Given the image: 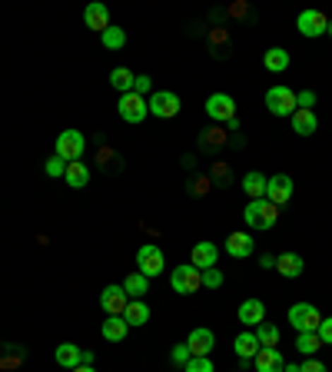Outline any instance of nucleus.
<instances>
[{"label": "nucleus", "mask_w": 332, "mask_h": 372, "mask_svg": "<svg viewBox=\"0 0 332 372\" xmlns=\"http://www.w3.org/2000/svg\"><path fill=\"white\" fill-rule=\"evenodd\" d=\"M170 359L177 362V366H186V362L193 359V352H189V346L183 342V346H173V356H170Z\"/></svg>", "instance_id": "37"}, {"label": "nucleus", "mask_w": 332, "mask_h": 372, "mask_svg": "<svg viewBox=\"0 0 332 372\" xmlns=\"http://www.w3.org/2000/svg\"><path fill=\"white\" fill-rule=\"evenodd\" d=\"M319 346H322L319 332H296V349L302 352V356H316Z\"/></svg>", "instance_id": "30"}, {"label": "nucleus", "mask_w": 332, "mask_h": 372, "mask_svg": "<svg viewBox=\"0 0 332 372\" xmlns=\"http://www.w3.org/2000/svg\"><path fill=\"white\" fill-rule=\"evenodd\" d=\"M120 117L126 123H143L146 117H150L146 97H140V93H123L120 97Z\"/></svg>", "instance_id": "9"}, {"label": "nucleus", "mask_w": 332, "mask_h": 372, "mask_svg": "<svg viewBox=\"0 0 332 372\" xmlns=\"http://www.w3.org/2000/svg\"><path fill=\"white\" fill-rule=\"evenodd\" d=\"M133 80H136V74L126 70V66H113L110 70V83H113V90H120V93H133Z\"/></svg>", "instance_id": "28"}, {"label": "nucleus", "mask_w": 332, "mask_h": 372, "mask_svg": "<svg viewBox=\"0 0 332 372\" xmlns=\"http://www.w3.org/2000/svg\"><path fill=\"white\" fill-rule=\"evenodd\" d=\"M44 170H47V176H54V180H57V176H64V173H66V163L60 160V156H50Z\"/></svg>", "instance_id": "35"}, {"label": "nucleus", "mask_w": 332, "mask_h": 372, "mask_svg": "<svg viewBox=\"0 0 332 372\" xmlns=\"http://www.w3.org/2000/svg\"><path fill=\"white\" fill-rule=\"evenodd\" d=\"M206 113H210L213 120L230 123L232 117H236V100H232L230 93H210V97H206Z\"/></svg>", "instance_id": "10"}, {"label": "nucleus", "mask_w": 332, "mask_h": 372, "mask_svg": "<svg viewBox=\"0 0 332 372\" xmlns=\"http://www.w3.org/2000/svg\"><path fill=\"white\" fill-rule=\"evenodd\" d=\"M146 107H150V113H153V117H160V120H170V117H177V113H179V97L173 93V90H153V93H150V100H146Z\"/></svg>", "instance_id": "6"}, {"label": "nucleus", "mask_w": 332, "mask_h": 372, "mask_svg": "<svg viewBox=\"0 0 332 372\" xmlns=\"http://www.w3.org/2000/svg\"><path fill=\"white\" fill-rule=\"evenodd\" d=\"M319 339H322V346H332V316H322V322H319Z\"/></svg>", "instance_id": "36"}, {"label": "nucleus", "mask_w": 332, "mask_h": 372, "mask_svg": "<svg viewBox=\"0 0 332 372\" xmlns=\"http://www.w3.org/2000/svg\"><path fill=\"white\" fill-rule=\"evenodd\" d=\"M289 322H292L296 332H316L322 322V313L312 303H292L289 306Z\"/></svg>", "instance_id": "4"}, {"label": "nucleus", "mask_w": 332, "mask_h": 372, "mask_svg": "<svg viewBox=\"0 0 332 372\" xmlns=\"http://www.w3.org/2000/svg\"><path fill=\"white\" fill-rule=\"evenodd\" d=\"M70 372H97V369H90V366H77V369H70Z\"/></svg>", "instance_id": "41"}, {"label": "nucleus", "mask_w": 332, "mask_h": 372, "mask_svg": "<svg viewBox=\"0 0 332 372\" xmlns=\"http://www.w3.org/2000/svg\"><path fill=\"white\" fill-rule=\"evenodd\" d=\"M199 279H203V286H206V289H220V286H223V273L216 269V266L203 269V273H199Z\"/></svg>", "instance_id": "34"}, {"label": "nucleus", "mask_w": 332, "mask_h": 372, "mask_svg": "<svg viewBox=\"0 0 332 372\" xmlns=\"http://www.w3.org/2000/svg\"><path fill=\"white\" fill-rule=\"evenodd\" d=\"M256 372H283L286 369V359H283V352L276 346H263V349L256 352Z\"/></svg>", "instance_id": "15"}, {"label": "nucleus", "mask_w": 332, "mask_h": 372, "mask_svg": "<svg viewBox=\"0 0 332 372\" xmlns=\"http://www.w3.org/2000/svg\"><path fill=\"white\" fill-rule=\"evenodd\" d=\"M239 322H243V326H259V322H266L263 299H243V303H239Z\"/></svg>", "instance_id": "18"}, {"label": "nucleus", "mask_w": 332, "mask_h": 372, "mask_svg": "<svg viewBox=\"0 0 332 372\" xmlns=\"http://www.w3.org/2000/svg\"><path fill=\"white\" fill-rule=\"evenodd\" d=\"M83 153H87V136L80 130H64L57 136V156H60V160L77 163V160H83Z\"/></svg>", "instance_id": "2"}, {"label": "nucleus", "mask_w": 332, "mask_h": 372, "mask_svg": "<svg viewBox=\"0 0 332 372\" xmlns=\"http://www.w3.org/2000/svg\"><path fill=\"white\" fill-rule=\"evenodd\" d=\"M253 236H249V233H230V236H226V252H230L232 260H246V256H249V252H253Z\"/></svg>", "instance_id": "17"}, {"label": "nucleus", "mask_w": 332, "mask_h": 372, "mask_svg": "<svg viewBox=\"0 0 332 372\" xmlns=\"http://www.w3.org/2000/svg\"><path fill=\"white\" fill-rule=\"evenodd\" d=\"M123 319H126V326H143L146 319H150V306H146L143 299H130L126 309H123Z\"/></svg>", "instance_id": "24"}, {"label": "nucleus", "mask_w": 332, "mask_h": 372, "mask_svg": "<svg viewBox=\"0 0 332 372\" xmlns=\"http://www.w3.org/2000/svg\"><path fill=\"white\" fill-rule=\"evenodd\" d=\"M243 219H246V226L249 230H273L276 226V219H279V207H273L269 199H249L243 209Z\"/></svg>", "instance_id": "1"}, {"label": "nucleus", "mask_w": 332, "mask_h": 372, "mask_svg": "<svg viewBox=\"0 0 332 372\" xmlns=\"http://www.w3.org/2000/svg\"><path fill=\"white\" fill-rule=\"evenodd\" d=\"M312 103H316V93H312V90H302V93L296 97V107L299 110H312Z\"/></svg>", "instance_id": "39"}, {"label": "nucleus", "mask_w": 332, "mask_h": 372, "mask_svg": "<svg viewBox=\"0 0 332 372\" xmlns=\"http://www.w3.org/2000/svg\"><path fill=\"white\" fill-rule=\"evenodd\" d=\"M100 40H103V47H107V50H120L123 44H126V33H123V27H107V30L100 33Z\"/></svg>", "instance_id": "31"}, {"label": "nucleus", "mask_w": 332, "mask_h": 372, "mask_svg": "<svg viewBox=\"0 0 332 372\" xmlns=\"http://www.w3.org/2000/svg\"><path fill=\"white\" fill-rule=\"evenodd\" d=\"M296 27H299V33L302 37H322L326 33V27H329V21H326V13L322 11H302L299 13V21H296Z\"/></svg>", "instance_id": "12"}, {"label": "nucleus", "mask_w": 332, "mask_h": 372, "mask_svg": "<svg viewBox=\"0 0 332 372\" xmlns=\"http://www.w3.org/2000/svg\"><path fill=\"white\" fill-rule=\"evenodd\" d=\"M283 372H299V366H286V369H283Z\"/></svg>", "instance_id": "42"}, {"label": "nucleus", "mask_w": 332, "mask_h": 372, "mask_svg": "<svg viewBox=\"0 0 332 372\" xmlns=\"http://www.w3.org/2000/svg\"><path fill=\"white\" fill-rule=\"evenodd\" d=\"M216 260H220V250H216V243H210V240H199L196 246H193V256H189V263L196 266L199 273L216 266Z\"/></svg>", "instance_id": "14"}, {"label": "nucleus", "mask_w": 332, "mask_h": 372, "mask_svg": "<svg viewBox=\"0 0 332 372\" xmlns=\"http://www.w3.org/2000/svg\"><path fill=\"white\" fill-rule=\"evenodd\" d=\"M266 199L273 207H283L292 199V180L286 173H276V176H266Z\"/></svg>", "instance_id": "8"}, {"label": "nucleus", "mask_w": 332, "mask_h": 372, "mask_svg": "<svg viewBox=\"0 0 332 372\" xmlns=\"http://www.w3.org/2000/svg\"><path fill=\"white\" fill-rule=\"evenodd\" d=\"M266 107L273 117H292L296 113V93L289 87H269L266 90Z\"/></svg>", "instance_id": "5"}, {"label": "nucleus", "mask_w": 332, "mask_h": 372, "mask_svg": "<svg viewBox=\"0 0 332 372\" xmlns=\"http://www.w3.org/2000/svg\"><path fill=\"white\" fill-rule=\"evenodd\" d=\"M299 372H329V369H326V362H319V359H312L309 356V359L299 366Z\"/></svg>", "instance_id": "40"}, {"label": "nucleus", "mask_w": 332, "mask_h": 372, "mask_svg": "<svg viewBox=\"0 0 332 372\" xmlns=\"http://www.w3.org/2000/svg\"><path fill=\"white\" fill-rule=\"evenodd\" d=\"M66 186H73V190H83V186L90 183V170L83 160H77V163H66V173H64Z\"/></svg>", "instance_id": "25"}, {"label": "nucleus", "mask_w": 332, "mask_h": 372, "mask_svg": "<svg viewBox=\"0 0 332 372\" xmlns=\"http://www.w3.org/2000/svg\"><path fill=\"white\" fill-rule=\"evenodd\" d=\"M292 130H296L299 136H312V133L319 130L316 113H312V110H296V113H292Z\"/></svg>", "instance_id": "23"}, {"label": "nucleus", "mask_w": 332, "mask_h": 372, "mask_svg": "<svg viewBox=\"0 0 332 372\" xmlns=\"http://www.w3.org/2000/svg\"><path fill=\"white\" fill-rule=\"evenodd\" d=\"M83 23H87V30H97L103 33L110 27V11H107V4H87V11H83Z\"/></svg>", "instance_id": "16"}, {"label": "nucleus", "mask_w": 332, "mask_h": 372, "mask_svg": "<svg viewBox=\"0 0 332 372\" xmlns=\"http://www.w3.org/2000/svg\"><path fill=\"white\" fill-rule=\"evenodd\" d=\"M232 349H236V356H239V362H249V359H256V352L263 349L259 346V339H256V332H239L236 336V342H232Z\"/></svg>", "instance_id": "19"}, {"label": "nucleus", "mask_w": 332, "mask_h": 372, "mask_svg": "<svg viewBox=\"0 0 332 372\" xmlns=\"http://www.w3.org/2000/svg\"><path fill=\"white\" fill-rule=\"evenodd\" d=\"M256 339H259V346H276L279 329L273 326V322H259V326H256Z\"/></svg>", "instance_id": "32"}, {"label": "nucleus", "mask_w": 332, "mask_h": 372, "mask_svg": "<svg viewBox=\"0 0 332 372\" xmlns=\"http://www.w3.org/2000/svg\"><path fill=\"white\" fill-rule=\"evenodd\" d=\"M243 190L249 199H263L266 197V176L259 173V170H253V173L243 176Z\"/></svg>", "instance_id": "27"}, {"label": "nucleus", "mask_w": 332, "mask_h": 372, "mask_svg": "<svg viewBox=\"0 0 332 372\" xmlns=\"http://www.w3.org/2000/svg\"><path fill=\"white\" fill-rule=\"evenodd\" d=\"M123 289H126L130 299H143V293L150 289V279H146L143 273H130L126 279H123Z\"/></svg>", "instance_id": "29"}, {"label": "nucleus", "mask_w": 332, "mask_h": 372, "mask_svg": "<svg viewBox=\"0 0 332 372\" xmlns=\"http://www.w3.org/2000/svg\"><path fill=\"white\" fill-rule=\"evenodd\" d=\"M126 319L123 316H107L103 319V329H100V336H103V339L107 342H123L126 339Z\"/></svg>", "instance_id": "21"}, {"label": "nucleus", "mask_w": 332, "mask_h": 372, "mask_svg": "<svg viewBox=\"0 0 332 372\" xmlns=\"http://www.w3.org/2000/svg\"><path fill=\"white\" fill-rule=\"evenodd\" d=\"M186 346H189L193 356H210V352L216 349V336H213V329L199 326V329H193V332L186 336Z\"/></svg>", "instance_id": "13"}, {"label": "nucleus", "mask_w": 332, "mask_h": 372, "mask_svg": "<svg viewBox=\"0 0 332 372\" xmlns=\"http://www.w3.org/2000/svg\"><path fill=\"white\" fill-rule=\"evenodd\" d=\"M183 372H216V366H213L210 356H193V359L183 366Z\"/></svg>", "instance_id": "33"}, {"label": "nucleus", "mask_w": 332, "mask_h": 372, "mask_svg": "<svg viewBox=\"0 0 332 372\" xmlns=\"http://www.w3.org/2000/svg\"><path fill=\"white\" fill-rule=\"evenodd\" d=\"M136 273H143L146 279H153V276H160L166 269V256H163V250L156 246V243H143L140 250H136Z\"/></svg>", "instance_id": "3"}, {"label": "nucleus", "mask_w": 332, "mask_h": 372, "mask_svg": "<svg viewBox=\"0 0 332 372\" xmlns=\"http://www.w3.org/2000/svg\"><path fill=\"white\" fill-rule=\"evenodd\" d=\"M326 33H329V37H332V21H329V27H326Z\"/></svg>", "instance_id": "43"}, {"label": "nucleus", "mask_w": 332, "mask_h": 372, "mask_svg": "<svg viewBox=\"0 0 332 372\" xmlns=\"http://www.w3.org/2000/svg\"><path fill=\"white\" fill-rule=\"evenodd\" d=\"M54 356H57V362H60L64 369H77V366H83V349L73 346V342H60Z\"/></svg>", "instance_id": "20"}, {"label": "nucleus", "mask_w": 332, "mask_h": 372, "mask_svg": "<svg viewBox=\"0 0 332 372\" xmlns=\"http://www.w3.org/2000/svg\"><path fill=\"white\" fill-rule=\"evenodd\" d=\"M276 269L286 276V279H296V276L302 273V256H299V252H292V250L279 252V256H276Z\"/></svg>", "instance_id": "22"}, {"label": "nucleus", "mask_w": 332, "mask_h": 372, "mask_svg": "<svg viewBox=\"0 0 332 372\" xmlns=\"http://www.w3.org/2000/svg\"><path fill=\"white\" fill-rule=\"evenodd\" d=\"M130 303V296L123 286H107L103 293H100V309L107 313V316H123V309Z\"/></svg>", "instance_id": "11"}, {"label": "nucleus", "mask_w": 332, "mask_h": 372, "mask_svg": "<svg viewBox=\"0 0 332 372\" xmlns=\"http://www.w3.org/2000/svg\"><path fill=\"white\" fill-rule=\"evenodd\" d=\"M150 90H153V80L146 77V74H140V77L133 80V93H140V97H146Z\"/></svg>", "instance_id": "38"}, {"label": "nucleus", "mask_w": 332, "mask_h": 372, "mask_svg": "<svg viewBox=\"0 0 332 372\" xmlns=\"http://www.w3.org/2000/svg\"><path fill=\"white\" fill-rule=\"evenodd\" d=\"M263 66L269 70V74H283V70L289 66V54L283 50V47H269V50L263 54Z\"/></svg>", "instance_id": "26"}, {"label": "nucleus", "mask_w": 332, "mask_h": 372, "mask_svg": "<svg viewBox=\"0 0 332 372\" xmlns=\"http://www.w3.org/2000/svg\"><path fill=\"white\" fill-rule=\"evenodd\" d=\"M170 286H173V293H179V296L196 293L199 286H203V279H199V269H196L193 263L177 266V269L170 273Z\"/></svg>", "instance_id": "7"}]
</instances>
